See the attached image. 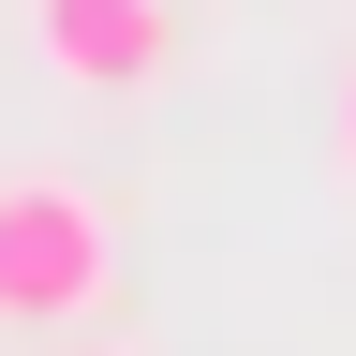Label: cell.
Listing matches in <instances>:
<instances>
[{
    "label": "cell",
    "instance_id": "6da1fadb",
    "mask_svg": "<svg viewBox=\"0 0 356 356\" xmlns=\"http://www.w3.org/2000/svg\"><path fill=\"white\" fill-rule=\"evenodd\" d=\"M104 297H119V222H104V193L60 178V163H15V178H0V327H15V341H60Z\"/></svg>",
    "mask_w": 356,
    "mask_h": 356
},
{
    "label": "cell",
    "instance_id": "7a4b0ae2",
    "mask_svg": "<svg viewBox=\"0 0 356 356\" xmlns=\"http://www.w3.org/2000/svg\"><path fill=\"white\" fill-rule=\"evenodd\" d=\"M30 44L60 89H104V104H149L178 74V15L163 0H30Z\"/></svg>",
    "mask_w": 356,
    "mask_h": 356
},
{
    "label": "cell",
    "instance_id": "3957f363",
    "mask_svg": "<svg viewBox=\"0 0 356 356\" xmlns=\"http://www.w3.org/2000/svg\"><path fill=\"white\" fill-rule=\"evenodd\" d=\"M341 163H356V74H341Z\"/></svg>",
    "mask_w": 356,
    "mask_h": 356
}]
</instances>
